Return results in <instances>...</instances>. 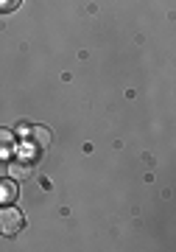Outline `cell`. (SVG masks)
<instances>
[{
	"instance_id": "cell-1",
	"label": "cell",
	"mask_w": 176,
	"mask_h": 252,
	"mask_svg": "<svg viewBox=\"0 0 176 252\" xmlns=\"http://www.w3.org/2000/svg\"><path fill=\"white\" fill-rule=\"evenodd\" d=\"M48 143H51V129H45V126H31L28 135L23 137V157H26V154H39Z\"/></svg>"
},
{
	"instance_id": "cell-2",
	"label": "cell",
	"mask_w": 176,
	"mask_h": 252,
	"mask_svg": "<svg viewBox=\"0 0 176 252\" xmlns=\"http://www.w3.org/2000/svg\"><path fill=\"white\" fill-rule=\"evenodd\" d=\"M23 230V213L17 207H3L0 210V233L3 235H17Z\"/></svg>"
},
{
	"instance_id": "cell-3",
	"label": "cell",
	"mask_w": 176,
	"mask_h": 252,
	"mask_svg": "<svg viewBox=\"0 0 176 252\" xmlns=\"http://www.w3.org/2000/svg\"><path fill=\"white\" fill-rule=\"evenodd\" d=\"M14 154V135L9 129H0V160H6Z\"/></svg>"
},
{
	"instance_id": "cell-4",
	"label": "cell",
	"mask_w": 176,
	"mask_h": 252,
	"mask_svg": "<svg viewBox=\"0 0 176 252\" xmlns=\"http://www.w3.org/2000/svg\"><path fill=\"white\" fill-rule=\"evenodd\" d=\"M14 199H17V182L9 177V180L0 182V202H6V205H9V202H14Z\"/></svg>"
},
{
	"instance_id": "cell-5",
	"label": "cell",
	"mask_w": 176,
	"mask_h": 252,
	"mask_svg": "<svg viewBox=\"0 0 176 252\" xmlns=\"http://www.w3.org/2000/svg\"><path fill=\"white\" fill-rule=\"evenodd\" d=\"M9 177L11 180H26V177H31V165H28V162H11Z\"/></svg>"
},
{
	"instance_id": "cell-6",
	"label": "cell",
	"mask_w": 176,
	"mask_h": 252,
	"mask_svg": "<svg viewBox=\"0 0 176 252\" xmlns=\"http://www.w3.org/2000/svg\"><path fill=\"white\" fill-rule=\"evenodd\" d=\"M17 3H20V0H0V11H11V9H17Z\"/></svg>"
}]
</instances>
